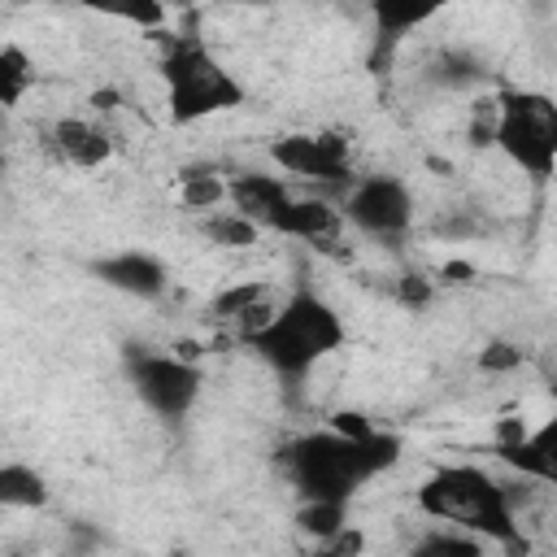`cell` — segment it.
Listing matches in <instances>:
<instances>
[{"label":"cell","instance_id":"1","mask_svg":"<svg viewBox=\"0 0 557 557\" xmlns=\"http://www.w3.org/2000/svg\"><path fill=\"white\" fill-rule=\"evenodd\" d=\"M400 457H405V440L383 426H374L361 440H348V435L322 426V431L292 435L274 448V466L287 479V487L296 492V505L300 500L352 505V496L370 479L387 474Z\"/></svg>","mask_w":557,"mask_h":557},{"label":"cell","instance_id":"2","mask_svg":"<svg viewBox=\"0 0 557 557\" xmlns=\"http://www.w3.org/2000/svg\"><path fill=\"white\" fill-rule=\"evenodd\" d=\"M418 513H426L440 527H457L509 557H527L522 513L509 496V483H500L492 470L474 461H448L435 466L418 487Z\"/></svg>","mask_w":557,"mask_h":557},{"label":"cell","instance_id":"3","mask_svg":"<svg viewBox=\"0 0 557 557\" xmlns=\"http://www.w3.org/2000/svg\"><path fill=\"white\" fill-rule=\"evenodd\" d=\"M348 344V326L339 309L318 296L313 287L287 292L274 313L244 339V348L287 387H296L309 370H318L326 357H335Z\"/></svg>","mask_w":557,"mask_h":557},{"label":"cell","instance_id":"4","mask_svg":"<svg viewBox=\"0 0 557 557\" xmlns=\"http://www.w3.org/2000/svg\"><path fill=\"white\" fill-rule=\"evenodd\" d=\"M152 39H157V74L165 87L170 126H196L248 104V87L218 61V52L200 35L152 30Z\"/></svg>","mask_w":557,"mask_h":557},{"label":"cell","instance_id":"5","mask_svg":"<svg viewBox=\"0 0 557 557\" xmlns=\"http://www.w3.org/2000/svg\"><path fill=\"white\" fill-rule=\"evenodd\" d=\"M492 148L531 183H548L557 170V100L535 87H496Z\"/></svg>","mask_w":557,"mask_h":557},{"label":"cell","instance_id":"6","mask_svg":"<svg viewBox=\"0 0 557 557\" xmlns=\"http://www.w3.org/2000/svg\"><path fill=\"white\" fill-rule=\"evenodd\" d=\"M122 366H126V383H131L135 400L152 418L183 422L196 409L200 387H205V374H200V366L191 357L161 352V348H148V344H126Z\"/></svg>","mask_w":557,"mask_h":557},{"label":"cell","instance_id":"7","mask_svg":"<svg viewBox=\"0 0 557 557\" xmlns=\"http://www.w3.org/2000/svg\"><path fill=\"white\" fill-rule=\"evenodd\" d=\"M339 218L344 226L361 231L366 239H379L396 248L413 226V191L396 174H352V183L339 191Z\"/></svg>","mask_w":557,"mask_h":557},{"label":"cell","instance_id":"8","mask_svg":"<svg viewBox=\"0 0 557 557\" xmlns=\"http://www.w3.org/2000/svg\"><path fill=\"white\" fill-rule=\"evenodd\" d=\"M270 161L313 187L344 191L352 183V135L322 126V131H287L270 144Z\"/></svg>","mask_w":557,"mask_h":557},{"label":"cell","instance_id":"9","mask_svg":"<svg viewBox=\"0 0 557 557\" xmlns=\"http://www.w3.org/2000/svg\"><path fill=\"white\" fill-rule=\"evenodd\" d=\"M553 435H557V422L548 418L544 426H527L522 418H500L496 431H492V453L513 470L522 474L527 483H557V453H553Z\"/></svg>","mask_w":557,"mask_h":557},{"label":"cell","instance_id":"10","mask_svg":"<svg viewBox=\"0 0 557 557\" xmlns=\"http://www.w3.org/2000/svg\"><path fill=\"white\" fill-rule=\"evenodd\" d=\"M87 274L100 278L104 287L122 292V296H135V300H161L165 287H170L165 261L157 252H148V248H117V252L91 257Z\"/></svg>","mask_w":557,"mask_h":557},{"label":"cell","instance_id":"11","mask_svg":"<svg viewBox=\"0 0 557 557\" xmlns=\"http://www.w3.org/2000/svg\"><path fill=\"white\" fill-rule=\"evenodd\" d=\"M48 148H52V157L61 165L100 170V165L113 161L117 139H113V131L100 117H74V113H65V117H57L48 126Z\"/></svg>","mask_w":557,"mask_h":557},{"label":"cell","instance_id":"12","mask_svg":"<svg viewBox=\"0 0 557 557\" xmlns=\"http://www.w3.org/2000/svg\"><path fill=\"white\" fill-rule=\"evenodd\" d=\"M292 183L270 174V170H239V174H226V209H235L239 218H248L261 235L274 226V218L287 209L292 200Z\"/></svg>","mask_w":557,"mask_h":557},{"label":"cell","instance_id":"13","mask_svg":"<svg viewBox=\"0 0 557 557\" xmlns=\"http://www.w3.org/2000/svg\"><path fill=\"white\" fill-rule=\"evenodd\" d=\"M270 235L283 239H300L318 252H335V244L344 239V218L326 196H292L287 209L274 218Z\"/></svg>","mask_w":557,"mask_h":557},{"label":"cell","instance_id":"14","mask_svg":"<svg viewBox=\"0 0 557 557\" xmlns=\"http://www.w3.org/2000/svg\"><path fill=\"white\" fill-rule=\"evenodd\" d=\"M274 287L270 283H261V278H239V283H231V287H222L213 300H209V318L218 322V326H231L235 331V339L244 344L270 313H274Z\"/></svg>","mask_w":557,"mask_h":557},{"label":"cell","instance_id":"15","mask_svg":"<svg viewBox=\"0 0 557 557\" xmlns=\"http://www.w3.org/2000/svg\"><path fill=\"white\" fill-rule=\"evenodd\" d=\"M374 17V44H370V70L383 74L396 57V48L405 44L409 30H418L426 17H435V4H392V0H379L370 9Z\"/></svg>","mask_w":557,"mask_h":557},{"label":"cell","instance_id":"16","mask_svg":"<svg viewBox=\"0 0 557 557\" xmlns=\"http://www.w3.org/2000/svg\"><path fill=\"white\" fill-rule=\"evenodd\" d=\"M174 191H178V205L187 213L205 218V213L226 205V174L218 165H209V161H191V165H183L174 174Z\"/></svg>","mask_w":557,"mask_h":557},{"label":"cell","instance_id":"17","mask_svg":"<svg viewBox=\"0 0 557 557\" xmlns=\"http://www.w3.org/2000/svg\"><path fill=\"white\" fill-rule=\"evenodd\" d=\"M52 483L30 461H0V509H48Z\"/></svg>","mask_w":557,"mask_h":557},{"label":"cell","instance_id":"18","mask_svg":"<svg viewBox=\"0 0 557 557\" xmlns=\"http://www.w3.org/2000/svg\"><path fill=\"white\" fill-rule=\"evenodd\" d=\"M30 83H35L30 57H26L17 44L0 39V126H4V113L22 104V96L30 91Z\"/></svg>","mask_w":557,"mask_h":557},{"label":"cell","instance_id":"19","mask_svg":"<svg viewBox=\"0 0 557 557\" xmlns=\"http://www.w3.org/2000/svg\"><path fill=\"white\" fill-rule=\"evenodd\" d=\"M196 231L213 244V248H231V252H239V248H252L257 239H261V231L248 222V218H239L235 209H213V213H205L200 222H196Z\"/></svg>","mask_w":557,"mask_h":557},{"label":"cell","instance_id":"20","mask_svg":"<svg viewBox=\"0 0 557 557\" xmlns=\"http://www.w3.org/2000/svg\"><path fill=\"white\" fill-rule=\"evenodd\" d=\"M409 557H492V544H483L457 527H431L426 535H418Z\"/></svg>","mask_w":557,"mask_h":557},{"label":"cell","instance_id":"21","mask_svg":"<svg viewBox=\"0 0 557 557\" xmlns=\"http://www.w3.org/2000/svg\"><path fill=\"white\" fill-rule=\"evenodd\" d=\"M296 531L313 544V540H326L335 535L339 527H348V505H326V500H300L296 505Z\"/></svg>","mask_w":557,"mask_h":557},{"label":"cell","instance_id":"22","mask_svg":"<svg viewBox=\"0 0 557 557\" xmlns=\"http://www.w3.org/2000/svg\"><path fill=\"white\" fill-rule=\"evenodd\" d=\"M431 83L440 87H470V83H483V65L466 52V48H444L431 57Z\"/></svg>","mask_w":557,"mask_h":557},{"label":"cell","instance_id":"23","mask_svg":"<svg viewBox=\"0 0 557 557\" xmlns=\"http://www.w3.org/2000/svg\"><path fill=\"white\" fill-rule=\"evenodd\" d=\"M466 139L470 148H492L496 139V91H479L466 109Z\"/></svg>","mask_w":557,"mask_h":557},{"label":"cell","instance_id":"24","mask_svg":"<svg viewBox=\"0 0 557 557\" xmlns=\"http://www.w3.org/2000/svg\"><path fill=\"white\" fill-rule=\"evenodd\" d=\"M309 557H366V531L348 522V527H339L335 535L313 540V544H309Z\"/></svg>","mask_w":557,"mask_h":557},{"label":"cell","instance_id":"25","mask_svg":"<svg viewBox=\"0 0 557 557\" xmlns=\"http://www.w3.org/2000/svg\"><path fill=\"white\" fill-rule=\"evenodd\" d=\"M522 344H513V339H487L483 348H479V370H487V374H509V370H518L522 366Z\"/></svg>","mask_w":557,"mask_h":557},{"label":"cell","instance_id":"26","mask_svg":"<svg viewBox=\"0 0 557 557\" xmlns=\"http://www.w3.org/2000/svg\"><path fill=\"white\" fill-rule=\"evenodd\" d=\"M396 296H400L405 309H426L431 296H435V287H431V278H422V274H400Z\"/></svg>","mask_w":557,"mask_h":557},{"label":"cell","instance_id":"27","mask_svg":"<svg viewBox=\"0 0 557 557\" xmlns=\"http://www.w3.org/2000/svg\"><path fill=\"white\" fill-rule=\"evenodd\" d=\"M117 100H122L117 87H96V91H91V109H96V113H113Z\"/></svg>","mask_w":557,"mask_h":557}]
</instances>
